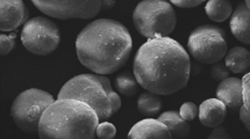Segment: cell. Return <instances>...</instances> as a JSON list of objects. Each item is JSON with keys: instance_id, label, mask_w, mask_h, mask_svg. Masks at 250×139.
<instances>
[{"instance_id": "5b68a950", "label": "cell", "mask_w": 250, "mask_h": 139, "mask_svg": "<svg viewBox=\"0 0 250 139\" xmlns=\"http://www.w3.org/2000/svg\"><path fill=\"white\" fill-rule=\"evenodd\" d=\"M59 99H75L93 108L99 121L104 122L113 116L112 104L96 74H79L64 84Z\"/></svg>"}, {"instance_id": "3957f363", "label": "cell", "mask_w": 250, "mask_h": 139, "mask_svg": "<svg viewBox=\"0 0 250 139\" xmlns=\"http://www.w3.org/2000/svg\"><path fill=\"white\" fill-rule=\"evenodd\" d=\"M100 123L93 108L75 99H57L40 121L41 139H93Z\"/></svg>"}, {"instance_id": "4316f807", "label": "cell", "mask_w": 250, "mask_h": 139, "mask_svg": "<svg viewBox=\"0 0 250 139\" xmlns=\"http://www.w3.org/2000/svg\"><path fill=\"white\" fill-rule=\"evenodd\" d=\"M208 139H230V136L226 132L224 126L218 125L213 130L212 134L208 136Z\"/></svg>"}, {"instance_id": "52a82bcc", "label": "cell", "mask_w": 250, "mask_h": 139, "mask_svg": "<svg viewBox=\"0 0 250 139\" xmlns=\"http://www.w3.org/2000/svg\"><path fill=\"white\" fill-rule=\"evenodd\" d=\"M188 53L201 64H214L227 53V35L220 27L203 25L188 36Z\"/></svg>"}, {"instance_id": "6da1fadb", "label": "cell", "mask_w": 250, "mask_h": 139, "mask_svg": "<svg viewBox=\"0 0 250 139\" xmlns=\"http://www.w3.org/2000/svg\"><path fill=\"white\" fill-rule=\"evenodd\" d=\"M133 68L140 86L154 94L171 95L187 87L191 60L179 42L156 37L140 47Z\"/></svg>"}, {"instance_id": "7c38bea8", "label": "cell", "mask_w": 250, "mask_h": 139, "mask_svg": "<svg viewBox=\"0 0 250 139\" xmlns=\"http://www.w3.org/2000/svg\"><path fill=\"white\" fill-rule=\"evenodd\" d=\"M171 134L167 125L158 120H142L133 125L128 139H170Z\"/></svg>"}, {"instance_id": "5bb4252c", "label": "cell", "mask_w": 250, "mask_h": 139, "mask_svg": "<svg viewBox=\"0 0 250 139\" xmlns=\"http://www.w3.org/2000/svg\"><path fill=\"white\" fill-rule=\"evenodd\" d=\"M230 30L234 37L245 44L250 43V10L245 4L237 5L230 15Z\"/></svg>"}, {"instance_id": "277c9868", "label": "cell", "mask_w": 250, "mask_h": 139, "mask_svg": "<svg viewBox=\"0 0 250 139\" xmlns=\"http://www.w3.org/2000/svg\"><path fill=\"white\" fill-rule=\"evenodd\" d=\"M133 23L143 37H169L176 28L177 17L166 0H143L133 12Z\"/></svg>"}, {"instance_id": "7402d4cb", "label": "cell", "mask_w": 250, "mask_h": 139, "mask_svg": "<svg viewBox=\"0 0 250 139\" xmlns=\"http://www.w3.org/2000/svg\"><path fill=\"white\" fill-rule=\"evenodd\" d=\"M15 37H17V33H12L11 35H0V55H8L17 47V44H15Z\"/></svg>"}, {"instance_id": "7a4b0ae2", "label": "cell", "mask_w": 250, "mask_h": 139, "mask_svg": "<svg viewBox=\"0 0 250 139\" xmlns=\"http://www.w3.org/2000/svg\"><path fill=\"white\" fill-rule=\"evenodd\" d=\"M133 50L129 30L119 21L98 19L88 23L76 40L82 65L97 74H112L126 64Z\"/></svg>"}, {"instance_id": "30bf717a", "label": "cell", "mask_w": 250, "mask_h": 139, "mask_svg": "<svg viewBox=\"0 0 250 139\" xmlns=\"http://www.w3.org/2000/svg\"><path fill=\"white\" fill-rule=\"evenodd\" d=\"M26 6L21 0H1L0 1V30L14 32L25 22Z\"/></svg>"}, {"instance_id": "603a6c76", "label": "cell", "mask_w": 250, "mask_h": 139, "mask_svg": "<svg viewBox=\"0 0 250 139\" xmlns=\"http://www.w3.org/2000/svg\"><path fill=\"white\" fill-rule=\"evenodd\" d=\"M211 77L215 81H222L226 78L229 77V70L226 66L225 62L214 63L211 69Z\"/></svg>"}, {"instance_id": "9a60e30c", "label": "cell", "mask_w": 250, "mask_h": 139, "mask_svg": "<svg viewBox=\"0 0 250 139\" xmlns=\"http://www.w3.org/2000/svg\"><path fill=\"white\" fill-rule=\"evenodd\" d=\"M157 120L167 125V130L171 134V137L173 138H187L188 132H190V124H188V121L183 119L179 115V111L177 110L166 111V113L161 114Z\"/></svg>"}, {"instance_id": "9c48e42d", "label": "cell", "mask_w": 250, "mask_h": 139, "mask_svg": "<svg viewBox=\"0 0 250 139\" xmlns=\"http://www.w3.org/2000/svg\"><path fill=\"white\" fill-rule=\"evenodd\" d=\"M33 5L43 14L60 20H88L102 11V0H33Z\"/></svg>"}, {"instance_id": "cb8c5ba5", "label": "cell", "mask_w": 250, "mask_h": 139, "mask_svg": "<svg viewBox=\"0 0 250 139\" xmlns=\"http://www.w3.org/2000/svg\"><path fill=\"white\" fill-rule=\"evenodd\" d=\"M179 115L188 122H191L198 116V107L193 102H185L179 109Z\"/></svg>"}, {"instance_id": "484cf974", "label": "cell", "mask_w": 250, "mask_h": 139, "mask_svg": "<svg viewBox=\"0 0 250 139\" xmlns=\"http://www.w3.org/2000/svg\"><path fill=\"white\" fill-rule=\"evenodd\" d=\"M203 0H171L170 4L182 8H193L203 4Z\"/></svg>"}, {"instance_id": "ba28073f", "label": "cell", "mask_w": 250, "mask_h": 139, "mask_svg": "<svg viewBox=\"0 0 250 139\" xmlns=\"http://www.w3.org/2000/svg\"><path fill=\"white\" fill-rule=\"evenodd\" d=\"M21 42L23 47L34 55H50L61 43L60 28L54 21L47 17H33L23 25Z\"/></svg>"}, {"instance_id": "4fadbf2b", "label": "cell", "mask_w": 250, "mask_h": 139, "mask_svg": "<svg viewBox=\"0 0 250 139\" xmlns=\"http://www.w3.org/2000/svg\"><path fill=\"white\" fill-rule=\"evenodd\" d=\"M227 116V108L218 99H208L198 108V117L201 124L207 128H215L221 125Z\"/></svg>"}, {"instance_id": "f1b7e54d", "label": "cell", "mask_w": 250, "mask_h": 139, "mask_svg": "<svg viewBox=\"0 0 250 139\" xmlns=\"http://www.w3.org/2000/svg\"><path fill=\"white\" fill-rule=\"evenodd\" d=\"M114 5H115L114 0H104V1H102V10L104 11L111 10V8L114 7Z\"/></svg>"}, {"instance_id": "ac0fdd59", "label": "cell", "mask_w": 250, "mask_h": 139, "mask_svg": "<svg viewBox=\"0 0 250 139\" xmlns=\"http://www.w3.org/2000/svg\"><path fill=\"white\" fill-rule=\"evenodd\" d=\"M205 12L209 19L215 22H224L233 13V7L226 0H209L205 6Z\"/></svg>"}, {"instance_id": "8fae6325", "label": "cell", "mask_w": 250, "mask_h": 139, "mask_svg": "<svg viewBox=\"0 0 250 139\" xmlns=\"http://www.w3.org/2000/svg\"><path fill=\"white\" fill-rule=\"evenodd\" d=\"M216 99L224 102L227 109L239 111L243 105L242 101V81L237 78H226L216 87Z\"/></svg>"}, {"instance_id": "ffe728a7", "label": "cell", "mask_w": 250, "mask_h": 139, "mask_svg": "<svg viewBox=\"0 0 250 139\" xmlns=\"http://www.w3.org/2000/svg\"><path fill=\"white\" fill-rule=\"evenodd\" d=\"M97 75V79L100 81V84H102L103 88L105 89L106 94H107L109 101H111V104H112V111H113V115L117 114L119 109L121 108V99L120 96L117 94V92H115L114 89L112 88V85H111V81L106 75L104 74H96Z\"/></svg>"}, {"instance_id": "e0dca14e", "label": "cell", "mask_w": 250, "mask_h": 139, "mask_svg": "<svg viewBox=\"0 0 250 139\" xmlns=\"http://www.w3.org/2000/svg\"><path fill=\"white\" fill-rule=\"evenodd\" d=\"M162 99L160 98V95L154 94V93H143L138 100V110L145 116H157L162 110Z\"/></svg>"}, {"instance_id": "2e32d148", "label": "cell", "mask_w": 250, "mask_h": 139, "mask_svg": "<svg viewBox=\"0 0 250 139\" xmlns=\"http://www.w3.org/2000/svg\"><path fill=\"white\" fill-rule=\"evenodd\" d=\"M225 64L233 73H246L250 68V52L243 47H235L226 53Z\"/></svg>"}, {"instance_id": "d4e9b609", "label": "cell", "mask_w": 250, "mask_h": 139, "mask_svg": "<svg viewBox=\"0 0 250 139\" xmlns=\"http://www.w3.org/2000/svg\"><path fill=\"white\" fill-rule=\"evenodd\" d=\"M242 81V101H243V105L246 108L250 109V74L247 72V74H245V77L241 79Z\"/></svg>"}, {"instance_id": "8992f818", "label": "cell", "mask_w": 250, "mask_h": 139, "mask_svg": "<svg viewBox=\"0 0 250 139\" xmlns=\"http://www.w3.org/2000/svg\"><path fill=\"white\" fill-rule=\"evenodd\" d=\"M55 101L45 90L29 88L15 98L11 107V116L18 128L27 134H39L42 115Z\"/></svg>"}, {"instance_id": "44dd1931", "label": "cell", "mask_w": 250, "mask_h": 139, "mask_svg": "<svg viewBox=\"0 0 250 139\" xmlns=\"http://www.w3.org/2000/svg\"><path fill=\"white\" fill-rule=\"evenodd\" d=\"M96 135L100 139H112L117 135V128L112 123L107 122V121H104V122H100L98 126H97Z\"/></svg>"}, {"instance_id": "83f0119b", "label": "cell", "mask_w": 250, "mask_h": 139, "mask_svg": "<svg viewBox=\"0 0 250 139\" xmlns=\"http://www.w3.org/2000/svg\"><path fill=\"white\" fill-rule=\"evenodd\" d=\"M239 116L240 120L243 122V124L246 125L247 130H250V109L242 105L239 110Z\"/></svg>"}, {"instance_id": "d6986e66", "label": "cell", "mask_w": 250, "mask_h": 139, "mask_svg": "<svg viewBox=\"0 0 250 139\" xmlns=\"http://www.w3.org/2000/svg\"><path fill=\"white\" fill-rule=\"evenodd\" d=\"M115 87L121 95L133 96L139 89V83L132 72H121L115 78Z\"/></svg>"}]
</instances>
